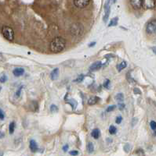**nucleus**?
I'll return each instance as SVG.
<instances>
[{
	"label": "nucleus",
	"mask_w": 156,
	"mask_h": 156,
	"mask_svg": "<svg viewBox=\"0 0 156 156\" xmlns=\"http://www.w3.org/2000/svg\"><path fill=\"white\" fill-rule=\"evenodd\" d=\"M118 20H119V18L118 17H115L113 18L109 23V24H108V27L110 28V27H114V26H116L118 24Z\"/></svg>",
	"instance_id": "nucleus-17"
},
{
	"label": "nucleus",
	"mask_w": 156,
	"mask_h": 156,
	"mask_svg": "<svg viewBox=\"0 0 156 156\" xmlns=\"http://www.w3.org/2000/svg\"><path fill=\"white\" fill-rule=\"evenodd\" d=\"M130 4L133 9H139L143 6V0H130Z\"/></svg>",
	"instance_id": "nucleus-7"
},
{
	"label": "nucleus",
	"mask_w": 156,
	"mask_h": 156,
	"mask_svg": "<svg viewBox=\"0 0 156 156\" xmlns=\"http://www.w3.org/2000/svg\"><path fill=\"white\" fill-rule=\"evenodd\" d=\"M16 124L15 122H11L9 123V134H13L14 133V130H15Z\"/></svg>",
	"instance_id": "nucleus-15"
},
{
	"label": "nucleus",
	"mask_w": 156,
	"mask_h": 156,
	"mask_svg": "<svg viewBox=\"0 0 156 156\" xmlns=\"http://www.w3.org/2000/svg\"><path fill=\"white\" fill-rule=\"evenodd\" d=\"M127 66V63L125 61H123L120 63L117 66V70L119 72H121L122 70H123L125 67Z\"/></svg>",
	"instance_id": "nucleus-14"
},
{
	"label": "nucleus",
	"mask_w": 156,
	"mask_h": 156,
	"mask_svg": "<svg viewBox=\"0 0 156 156\" xmlns=\"http://www.w3.org/2000/svg\"><path fill=\"white\" fill-rule=\"evenodd\" d=\"M108 131L111 134H115L117 132V128L115 126H111L109 129H108Z\"/></svg>",
	"instance_id": "nucleus-19"
},
{
	"label": "nucleus",
	"mask_w": 156,
	"mask_h": 156,
	"mask_svg": "<svg viewBox=\"0 0 156 156\" xmlns=\"http://www.w3.org/2000/svg\"><path fill=\"white\" fill-rule=\"evenodd\" d=\"M102 66V63L101 61H97L93 63L90 66H89V72H94L98 70H100Z\"/></svg>",
	"instance_id": "nucleus-8"
},
{
	"label": "nucleus",
	"mask_w": 156,
	"mask_h": 156,
	"mask_svg": "<svg viewBox=\"0 0 156 156\" xmlns=\"http://www.w3.org/2000/svg\"><path fill=\"white\" fill-rule=\"evenodd\" d=\"M95 45H96V42H95V41H93V42H91L90 44H89V47H93Z\"/></svg>",
	"instance_id": "nucleus-35"
},
{
	"label": "nucleus",
	"mask_w": 156,
	"mask_h": 156,
	"mask_svg": "<svg viewBox=\"0 0 156 156\" xmlns=\"http://www.w3.org/2000/svg\"><path fill=\"white\" fill-rule=\"evenodd\" d=\"M3 153H0V156H3Z\"/></svg>",
	"instance_id": "nucleus-40"
},
{
	"label": "nucleus",
	"mask_w": 156,
	"mask_h": 156,
	"mask_svg": "<svg viewBox=\"0 0 156 156\" xmlns=\"http://www.w3.org/2000/svg\"><path fill=\"white\" fill-rule=\"evenodd\" d=\"M83 79H84V75H83V74H80L79 77H77L76 79L74 80V82L75 83H81L83 81Z\"/></svg>",
	"instance_id": "nucleus-20"
},
{
	"label": "nucleus",
	"mask_w": 156,
	"mask_h": 156,
	"mask_svg": "<svg viewBox=\"0 0 156 156\" xmlns=\"http://www.w3.org/2000/svg\"><path fill=\"white\" fill-rule=\"evenodd\" d=\"M133 92H134L135 94H137V95H141V91L140 89L138 88H134L133 89Z\"/></svg>",
	"instance_id": "nucleus-32"
},
{
	"label": "nucleus",
	"mask_w": 156,
	"mask_h": 156,
	"mask_svg": "<svg viewBox=\"0 0 156 156\" xmlns=\"http://www.w3.org/2000/svg\"><path fill=\"white\" fill-rule=\"evenodd\" d=\"M4 119H5V113H4L3 109H0V119L1 120H4Z\"/></svg>",
	"instance_id": "nucleus-29"
},
{
	"label": "nucleus",
	"mask_w": 156,
	"mask_h": 156,
	"mask_svg": "<svg viewBox=\"0 0 156 156\" xmlns=\"http://www.w3.org/2000/svg\"><path fill=\"white\" fill-rule=\"evenodd\" d=\"M91 136H92L93 138H94V139H98V138H100V136H101V132H100V130L99 129H94L93 130L91 133Z\"/></svg>",
	"instance_id": "nucleus-13"
},
{
	"label": "nucleus",
	"mask_w": 156,
	"mask_h": 156,
	"mask_svg": "<svg viewBox=\"0 0 156 156\" xmlns=\"http://www.w3.org/2000/svg\"><path fill=\"white\" fill-rule=\"evenodd\" d=\"M4 137H5V134H3V132H0V139H1V138H3Z\"/></svg>",
	"instance_id": "nucleus-37"
},
{
	"label": "nucleus",
	"mask_w": 156,
	"mask_h": 156,
	"mask_svg": "<svg viewBox=\"0 0 156 156\" xmlns=\"http://www.w3.org/2000/svg\"><path fill=\"white\" fill-rule=\"evenodd\" d=\"M118 107H119V110H123V109L125 108V104L123 103V102H119V104L118 105Z\"/></svg>",
	"instance_id": "nucleus-30"
},
{
	"label": "nucleus",
	"mask_w": 156,
	"mask_h": 156,
	"mask_svg": "<svg viewBox=\"0 0 156 156\" xmlns=\"http://www.w3.org/2000/svg\"><path fill=\"white\" fill-rule=\"evenodd\" d=\"M93 151H94V146H93V144L92 142H89L88 144H87V151L89 153L91 154L93 152Z\"/></svg>",
	"instance_id": "nucleus-16"
},
{
	"label": "nucleus",
	"mask_w": 156,
	"mask_h": 156,
	"mask_svg": "<svg viewBox=\"0 0 156 156\" xmlns=\"http://www.w3.org/2000/svg\"><path fill=\"white\" fill-rule=\"evenodd\" d=\"M2 34L4 36V38L9 41H12L13 40L14 32H13V28H11L9 26H3L2 28Z\"/></svg>",
	"instance_id": "nucleus-2"
},
{
	"label": "nucleus",
	"mask_w": 156,
	"mask_h": 156,
	"mask_svg": "<svg viewBox=\"0 0 156 156\" xmlns=\"http://www.w3.org/2000/svg\"><path fill=\"white\" fill-rule=\"evenodd\" d=\"M137 122V119L134 118V119H133V121H132V126H134L136 125Z\"/></svg>",
	"instance_id": "nucleus-33"
},
{
	"label": "nucleus",
	"mask_w": 156,
	"mask_h": 156,
	"mask_svg": "<svg viewBox=\"0 0 156 156\" xmlns=\"http://www.w3.org/2000/svg\"><path fill=\"white\" fill-rule=\"evenodd\" d=\"M150 126L152 130H154V131H156V122L155 121H153V120H152V121H151Z\"/></svg>",
	"instance_id": "nucleus-22"
},
{
	"label": "nucleus",
	"mask_w": 156,
	"mask_h": 156,
	"mask_svg": "<svg viewBox=\"0 0 156 156\" xmlns=\"http://www.w3.org/2000/svg\"><path fill=\"white\" fill-rule=\"evenodd\" d=\"M68 150V145L67 144H65L64 147H63V151H64V152H66Z\"/></svg>",
	"instance_id": "nucleus-34"
},
{
	"label": "nucleus",
	"mask_w": 156,
	"mask_h": 156,
	"mask_svg": "<svg viewBox=\"0 0 156 156\" xmlns=\"http://www.w3.org/2000/svg\"><path fill=\"white\" fill-rule=\"evenodd\" d=\"M1 90H2V88H1V87H0V91H1Z\"/></svg>",
	"instance_id": "nucleus-41"
},
{
	"label": "nucleus",
	"mask_w": 156,
	"mask_h": 156,
	"mask_svg": "<svg viewBox=\"0 0 156 156\" xmlns=\"http://www.w3.org/2000/svg\"><path fill=\"white\" fill-rule=\"evenodd\" d=\"M22 89H23V86H21V87H20V88H19L18 89H17V92H16V96H17V98H19V97L21 96V95Z\"/></svg>",
	"instance_id": "nucleus-24"
},
{
	"label": "nucleus",
	"mask_w": 156,
	"mask_h": 156,
	"mask_svg": "<svg viewBox=\"0 0 156 156\" xmlns=\"http://www.w3.org/2000/svg\"><path fill=\"white\" fill-rule=\"evenodd\" d=\"M146 31L147 34H154L156 32V20H152L148 22L146 27Z\"/></svg>",
	"instance_id": "nucleus-3"
},
{
	"label": "nucleus",
	"mask_w": 156,
	"mask_h": 156,
	"mask_svg": "<svg viewBox=\"0 0 156 156\" xmlns=\"http://www.w3.org/2000/svg\"><path fill=\"white\" fill-rule=\"evenodd\" d=\"M130 148H131V147H130V145L129 144H125V146H124V147H123V149H124V151H125V152H129V151H130Z\"/></svg>",
	"instance_id": "nucleus-26"
},
{
	"label": "nucleus",
	"mask_w": 156,
	"mask_h": 156,
	"mask_svg": "<svg viewBox=\"0 0 156 156\" xmlns=\"http://www.w3.org/2000/svg\"><path fill=\"white\" fill-rule=\"evenodd\" d=\"M122 121H123V117H120V116L116 117V119H115V122H116L117 124H120V123L122 122Z\"/></svg>",
	"instance_id": "nucleus-27"
},
{
	"label": "nucleus",
	"mask_w": 156,
	"mask_h": 156,
	"mask_svg": "<svg viewBox=\"0 0 156 156\" xmlns=\"http://www.w3.org/2000/svg\"><path fill=\"white\" fill-rule=\"evenodd\" d=\"M70 155L72 156H76L79 155V151H70Z\"/></svg>",
	"instance_id": "nucleus-31"
},
{
	"label": "nucleus",
	"mask_w": 156,
	"mask_h": 156,
	"mask_svg": "<svg viewBox=\"0 0 156 156\" xmlns=\"http://www.w3.org/2000/svg\"><path fill=\"white\" fill-rule=\"evenodd\" d=\"M99 101H100V98L99 97H97V96H92L88 100V105H96L97 103H98Z\"/></svg>",
	"instance_id": "nucleus-11"
},
{
	"label": "nucleus",
	"mask_w": 156,
	"mask_h": 156,
	"mask_svg": "<svg viewBox=\"0 0 156 156\" xmlns=\"http://www.w3.org/2000/svg\"><path fill=\"white\" fill-rule=\"evenodd\" d=\"M50 111H51V113H57L58 111V107L54 104L51 105H50Z\"/></svg>",
	"instance_id": "nucleus-21"
},
{
	"label": "nucleus",
	"mask_w": 156,
	"mask_h": 156,
	"mask_svg": "<svg viewBox=\"0 0 156 156\" xmlns=\"http://www.w3.org/2000/svg\"><path fill=\"white\" fill-rule=\"evenodd\" d=\"M155 33H156V32H155Z\"/></svg>",
	"instance_id": "nucleus-42"
},
{
	"label": "nucleus",
	"mask_w": 156,
	"mask_h": 156,
	"mask_svg": "<svg viewBox=\"0 0 156 156\" xmlns=\"http://www.w3.org/2000/svg\"><path fill=\"white\" fill-rule=\"evenodd\" d=\"M59 75V69L58 68H55L51 72V74H50V77H51V79L53 80H57V78L58 77Z\"/></svg>",
	"instance_id": "nucleus-12"
},
{
	"label": "nucleus",
	"mask_w": 156,
	"mask_h": 156,
	"mask_svg": "<svg viewBox=\"0 0 156 156\" xmlns=\"http://www.w3.org/2000/svg\"><path fill=\"white\" fill-rule=\"evenodd\" d=\"M155 0H143V7L144 9H154L155 6Z\"/></svg>",
	"instance_id": "nucleus-5"
},
{
	"label": "nucleus",
	"mask_w": 156,
	"mask_h": 156,
	"mask_svg": "<svg viewBox=\"0 0 156 156\" xmlns=\"http://www.w3.org/2000/svg\"><path fill=\"white\" fill-rule=\"evenodd\" d=\"M13 75H14L16 77H21V76L24 75V74H25V69L21 67L15 68V69L13 70Z\"/></svg>",
	"instance_id": "nucleus-9"
},
{
	"label": "nucleus",
	"mask_w": 156,
	"mask_h": 156,
	"mask_svg": "<svg viewBox=\"0 0 156 156\" xmlns=\"http://www.w3.org/2000/svg\"><path fill=\"white\" fill-rule=\"evenodd\" d=\"M104 23H107L109 15H110V0H108L107 3H105V6H104Z\"/></svg>",
	"instance_id": "nucleus-6"
},
{
	"label": "nucleus",
	"mask_w": 156,
	"mask_h": 156,
	"mask_svg": "<svg viewBox=\"0 0 156 156\" xmlns=\"http://www.w3.org/2000/svg\"><path fill=\"white\" fill-rule=\"evenodd\" d=\"M4 60V57L2 53H0V62H3Z\"/></svg>",
	"instance_id": "nucleus-36"
},
{
	"label": "nucleus",
	"mask_w": 156,
	"mask_h": 156,
	"mask_svg": "<svg viewBox=\"0 0 156 156\" xmlns=\"http://www.w3.org/2000/svg\"><path fill=\"white\" fill-rule=\"evenodd\" d=\"M152 51H153L154 53H155V54L156 55V46H155V47H153V48H152Z\"/></svg>",
	"instance_id": "nucleus-38"
},
{
	"label": "nucleus",
	"mask_w": 156,
	"mask_h": 156,
	"mask_svg": "<svg viewBox=\"0 0 156 156\" xmlns=\"http://www.w3.org/2000/svg\"><path fill=\"white\" fill-rule=\"evenodd\" d=\"M89 1L90 0H74V4L78 8L83 9L89 5Z\"/></svg>",
	"instance_id": "nucleus-4"
},
{
	"label": "nucleus",
	"mask_w": 156,
	"mask_h": 156,
	"mask_svg": "<svg viewBox=\"0 0 156 156\" xmlns=\"http://www.w3.org/2000/svg\"><path fill=\"white\" fill-rule=\"evenodd\" d=\"M29 147H30V150H31L32 152H36L37 151L39 150L38 144H37L36 141H35V140H31V141H30Z\"/></svg>",
	"instance_id": "nucleus-10"
},
{
	"label": "nucleus",
	"mask_w": 156,
	"mask_h": 156,
	"mask_svg": "<svg viewBox=\"0 0 156 156\" xmlns=\"http://www.w3.org/2000/svg\"><path fill=\"white\" fill-rule=\"evenodd\" d=\"M115 2H116V0H112V3H115Z\"/></svg>",
	"instance_id": "nucleus-39"
},
{
	"label": "nucleus",
	"mask_w": 156,
	"mask_h": 156,
	"mask_svg": "<svg viewBox=\"0 0 156 156\" xmlns=\"http://www.w3.org/2000/svg\"><path fill=\"white\" fill-rule=\"evenodd\" d=\"M7 77H6L5 74H3L2 77H0V83H2V84H4V83H6L7 81Z\"/></svg>",
	"instance_id": "nucleus-23"
},
{
	"label": "nucleus",
	"mask_w": 156,
	"mask_h": 156,
	"mask_svg": "<svg viewBox=\"0 0 156 156\" xmlns=\"http://www.w3.org/2000/svg\"><path fill=\"white\" fill-rule=\"evenodd\" d=\"M115 108H116L115 105H110V106H108V107L107 108L106 111H107V113H110V112H112V111L115 110Z\"/></svg>",
	"instance_id": "nucleus-25"
},
{
	"label": "nucleus",
	"mask_w": 156,
	"mask_h": 156,
	"mask_svg": "<svg viewBox=\"0 0 156 156\" xmlns=\"http://www.w3.org/2000/svg\"><path fill=\"white\" fill-rule=\"evenodd\" d=\"M109 84H110V80L107 79L106 80H105V82L104 83L103 86H104V88H108V86H109Z\"/></svg>",
	"instance_id": "nucleus-28"
},
{
	"label": "nucleus",
	"mask_w": 156,
	"mask_h": 156,
	"mask_svg": "<svg viewBox=\"0 0 156 156\" xmlns=\"http://www.w3.org/2000/svg\"><path fill=\"white\" fill-rule=\"evenodd\" d=\"M115 99H116L119 102H123V101H124V95H123V93H119V94H117L116 96H115Z\"/></svg>",
	"instance_id": "nucleus-18"
},
{
	"label": "nucleus",
	"mask_w": 156,
	"mask_h": 156,
	"mask_svg": "<svg viewBox=\"0 0 156 156\" xmlns=\"http://www.w3.org/2000/svg\"><path fill=\"white\" fill-rule=\"evenodd\" d=\"M65 40L63 38L56 37L52 40V41L50 42L49 49L50 51L53 53H58L64 50L65 48Z\"/></svg>",
	"instance_id": "nucleus-1"
}]
</instances>
